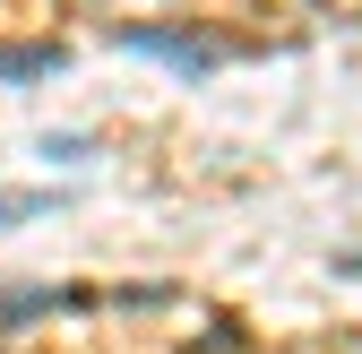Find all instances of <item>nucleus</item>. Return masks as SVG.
Listing matches in <instances>:
<instances>
[{
  "mask_svg": "<svg viewBox=\"0 0 362 354\" xmlns=\"http://www.w3.org/2000/svg\"><path fill=\"white\" fill-rule=\"evenodd\" d=\"M354 268H362V259H354Z\"/></svg>",
  "mask_w": 362,
  "mask_h": 354,
  "instance_id": "1",
  "label": "nucleus"
}]
</instances>
